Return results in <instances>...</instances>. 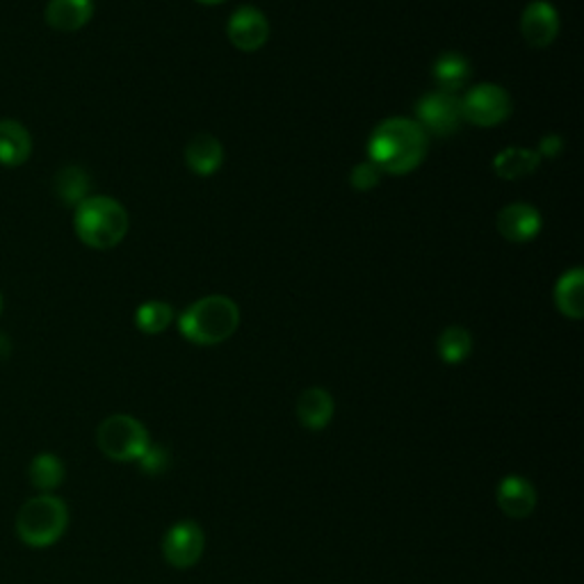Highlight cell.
I'll return each instance as SVG.
<instances>
[{
	"instance_id": "d6986e66",
	"label": "cell",
	"mask_w": 584,
	"mask_h": 584,
	"mask_svg": "<svg viewBox=\"0 0 584 584\" xmlns=\"http://www.w3.org/2000/svg\"><path fill=\"white\" fill-rule=\"evenodd\" d=\"M555 304L564 318L582 320L584 316V272L580 267L560 276L555 286Z\"/></svg>"
},
{
	"instance_id": "6da1fadb",
	"label": "cell",
	"mask_w": 584,
	"mask_h": 584,
	"mask_svg": "<svg viewBox=\"0 0 584 584\" xmlns=\"http://www.w3.org/2000/svg\"><path fill=\"white\" fill-rule=\"evenodd\" d=\"M429 151V137L416 119L390 117L367 140V156L382 174L405 176L422 165Z\"/></svg>"
},
{
	"instance_id": "8fae6325",
	"label": "cell",
	"mask_w": 584,
	"mask_h": 584,
	"mask_svg": "<svg viewBox=\"0 0 584 584\" xmlns=\"http://www.w3.org/2000/svg\"><path fill=\"white\" fill-rule=\"evenodd\" d=\"M496 227L505 240L516 242V244H526V242H532L541 233L543 220H541L539 210L530 203H509L498 212Z\"/></svg>"
},
{
	"instance_id": "30bf717a",
	"label": "cell",
	"mask_w": 584,
	"mask_h": 584,
	"mask_svg": "<svg viewBox=\"0 0 584 584\" xmlns=\"http://www.w3.org/2000/svg\"><path fill=\"white\" fill-rule=\"evenodd\" d=\"M520 33L532 48H548L560 35V14L548 0H532L520 16Z\"/></svg>"
},
{
	"instance_id": "7a4b0ae2",
	"label": "cell",
	"mask_w": 584,
	"mask_h": 584,
	"mask_svg": "<svg viewBox=\"0 0 584 584\" xmlns=\"http://www.w3.org/2000/svg\"><path fill=\"white\" fill-rule=\"evenodd\" d=\"M240 309L227 295H208L190 304L178 318L180 335L192 345H220L238 331Z\"/></svg>"
},
{
	"instance_id": "ba28073f",
	"label": "cell",
	"mask_w": 584,
	"mask_h": 584,
	"mask_svg": "<svg viewBox=\"0 0 584 584\" xmlns=\"http://www.w3.org/2000/svg\"><path fill=\"white\" fill-rule=\"evenodd\" d=\"M203 548V530L195 520H180L167 530L163 539V558L174 569H190L201 560Z\"/></svg>"
},
{
	"instance_id": "ac0fdd59",
	"label": "cell",
	"mask_w": 584,
	"mask_h": 584,
	"mask_svg": "<svg viewBox=\"0 0 584 584\" xmlns=\"http://www.w3.org/2000/svg\"><path fill=\"white\" fill-rule=\"evenodd\" d=\"M541 165V156L532 148L511 146L500 151L494 161V172L505 180H520L532 176Z\"/></svg>"
},
{
	"instance_id": "52a82bcc",
	"label": "cell",
	"mask_w": 584,
	"mask_h": 584,
	"mask_svg": "<svg viewBox=\"0 0 584 584\" xmlns=\"http://www.w3.org/2000/svg\"><path fill=\"white\" fill-rule=\"evenodd\" d=\"M418 126L429 135L450 137L466 124L461 112V99L448 91H429L416 106Z\"/></svg>"
},
{
	"instance_id": "e0dca14e",
	"label": "cell",
	"mask_w": 584,
	"mask_h": 584,
	"mask_svg": "<svg viewBox=\"0 0 584 584\" xmlns=\"http://www.w3.org/2000/svg\"><path fill=\"white\" fill-rule=\"evenodd\" d=\"M432 76L439 85V91H448V95H456V91L464 89L473 76L471 63L461 53H443L434 67Z\"/></svg>"
},
{
	"instance_id": "83f0119b",
	"label": "cell",
	"mask_w": 584,
	"mask_h": 584,
	"mask_svg": "<svg viewBox=\"0 0 584 584\" xmlns=\"http://www.w3.org/2000/svg\"><path fill=\"white\" fill-rule=\"evenodd\" d=\"M0 313H3V295H0Z\"/></svg>"
},
{
	"instance_id": "484cf974",
	"label": "cell",
	"mask_w": 584,
	"mask_h": 584,
	"mask_svg": "<svg viewBox=\"0 0 584 584\" xmlns=\"http://www.w3.org/2000/svg\"><path fill=\"white\" fill-rule=\"evenodd\" d=\"M562 146H564V142H562L560 135H546V137L541 140V144H539L537 153H539L541 158H555V156H560Z\"/></svg>"
},
{
	"instance_id": "44dd1931",
	"label": "cell",
	"mask_w": 584,
	"mask_h": 584,
	"mask_svg": "<svg viewBox=\"0 0 584 584\" xmlns=\"http://www.w3.org/2000/svg\"><path fill=\"white\" fill-rule=\"evenodd\" d=\"M437 350H439V356L450 365L464 363L473 352V335L464 327H448L439 335Z\"/></svg>"
},
{
	"instance_id": "7c38bea8",
	"label": "cell",
	"mask_w": 584,
	"mask_h": 584,
	"mask_svg": "<svg viewBox=\"0 0 584 584\" xmlns=\"http://www.w3.org/2000/svg\"><path fill=\"white\" fill-rule=\"evenodd\" d=\"M498 507L511 518H528L537 507L535 484L520 475H509L498 486Z\"/></svg>"
},
{
	"instance_id": "cb8c5ba5",
	"label": "cell",
	"mask_w": 584,
	"mask_h": 584,
	"mask_svg": "<svg viewBox=\"0 0 584 584\" xmlns=\"http://www.w3.org/2000/svg\"><path fill=\"white\" fill-rule=\"evenodd\" d=\"M382 180V169L377 165H373L371 161L367 163H359L352 172H350V183L352 188L359 192H371L379 186Z\"/></svg>"
},
{
	"instance_id": "4316f807",
	"label": "cell",
	"mask_w": 584,
	"mask_h": 584,
	"mask_svg": "<svg viewBox=\"0 0 584 584\" xmlns=\"http://www.w3.org/2000/svg\"><path fill=\"white\" fill-rule=\"evenodd\" d=\"M197 3H201V5H220V3H224V0H197Z\"/></svg>"
},
{
	"instance_id": "5b68a950",
	"label": "cell",
	"mask_w": 584,
	"mask_h": 584,
	"mask_svg": "<svg viewBox=\"0 0 584 584\" xmlns=\"http://www.w3.org/2000/svg\"><path fill=\"white\" fill-rule=\"evenodd\" d=\"M99 450L112 461H140L151 448L146 427L126 414L106 418L97 429Z\"/></svg>"
},
{
	"instance_id": "603a6c76",
	"label": "cell",
	"mask_w": 584,
	"mask_h": 584,
	"mask_svg": "<svg viewBox=\"0 0 584 584\" xmlns=\"http://www.w3.org/2000/svg\"><path fill=\"white\" fill-rule=\"evenodd\" d=\"M89 176L85 169L80 167H67L57 174L55 178V192L57 197L63 199L65 203H80L87 199V192H89Z\"/></svg>"
},
{
	"instance_id": "4fadbf2b",
	"label": "cell",
	"mask_w": 584,
	"mask_h": 584,
	"mask_svg": "<svg viewBox=\"0 0 584 584\" xmlns=\"http://www.w3.org/2000/svg\"><path fill=\"white\" fill-rule=\"evenodd\" d=\"M95 16V0H48L46 23L59 33H76Z\"/></svg>"
},
{
	"instance_id": "3957f363",
	"label": "cell",
	"mask_w": 584,
	"mask_h": 584,
	"mask_svg": "<svg viewBox=\"0 0 584 584\" xmlns=\"http://www.w3.org/2000/svg\"><path fill=\"white\" fill-rule=\"evenodd\" d=\"M129 212L117 199L87 197L76 206L74 229L89 250H114L129 233Z\"/></svg>"
},
{
	"instance_id": "ffe728a7",
	"label": "cell",
	"mask_w": 584,
	"mask_h": 584,
	"mask_svg": "<svg viewBox=\"0 0 584 584\" xmlns=\"http://www.w3.org/2000/svg\"><path fill=\"white\" fill-rule=\"evenodd\" d=\"M65 475L67 469L63 464V459L53 452H40L27 466V480L40 494H53V491L65 482Z\"/></svg>"
},
{
	"instance_id": "8992f818",
	"label": "cell",
	"mask_w": 584,
	"mask_h": 584,
	"mask_svg": "<svg viewBox=\"0 0 584 584\" xmlns=\"http://www.w3.org/2000/svg\"><path fill=\"white\" fill-rule=\"evenodd\" d=\"M514 110L509 91L494 82H482L469 89V95L461 99V112L464 121L475 124L480 129H494L500 126L503 121L509 119Z\"/></svg>"
},
{
	"instance_id": "7402d4cb",
	"label": "cell",
	"mask_w": 584,
	"mask_h": 584,
	"mask_svg": "<svg viewBox=\"0 0 584 584\" xmlns=\"http://www.w3.org/2000/svg\"><path fill=\"white\" fill-rule=\"evenodd\" d=\"M174 322V309L167 301L151 299L135 311V324L146 335H158Z\"/></svg>"
},
{
	"instance_id": "5bb4252c",
	"label": "cell",
	"mask_w": 584,
	"mask_h": 584,
	"mask_svg": "<svg viewBox=\"0 0 584 584\" xmlns=\"http://www.w3.org/2000/svg\"><path fill=\"white\" fill-rule=\"evenodd\" d=\"M333 411H335L333 397L324 388L318 386L306 388L297 399V418L306 429H311V432L324 429L331 422Z\"/></svg>"
},
{
	"instance_id": "9a60e30c",
	"label": "cell",
	"mask_w": 584,
	"mask_h": 584,
	"mask_svg": "<svg viewBox=\"0 0 584 584\" xmlns=\"http://www.w3.org/2000/svg\"><path fill=\"white\" fill-rule=\"evenodd\" d=\"M33 153V137L16 119H0V165L19 167Z\"/></svg>"
},
{
	"instance_id": "2e32d148",
	"label": "cell",
	"mask_w": 584,
	"mask_h": 584,
	"mask_svg": "<svg viewBox=\"0 0 584 584\" xmlns=\"http://www.w3.org/2000/svg\"><path fill=\"white\" fill-rule=\"evenodd\" d=\"M186 163L197 176H212L224 163V146L210 133H199L186 146Z\"/></svg>"
},
{
	"instance_id": "277c9868",
	"label": "cell",
	"mask_w": 584,
	"mask_h": 584,
	"mask_svg": "<svg viewBox=\"0 0 584 584\" xmlns=\"http://www.w3.org/2000/svg\"><path fill=\"white\" fill-rule=\"evenodd\" d=\"M69 507L53 494H40L21 505L16 514V535L30 548H48L65 537Z\"/></svg>"
},
{
	"instance_id": "d4e9b609",
	"label": "cell",
	"mask_w": 584,
	"mask_h": 584,
	"mask_svg": "<svg viewBox=\"0 0 584 584\" xmlns=\"http://www.w3.org/2000/svg\"><path fill=\"white\" fill-rule=\"evenodd\" d=\"M140 464H142V469L146 471V473H151V475H156V473H161L163 469H165V464H167V452H163L161 448H148L146 452H144V456L140 459Z\"/></svg>"
},
{
	"instance_id": "9c48e42d",
	"label": "cell",
	"mask_w": 584,
	"mask_h": 584,
	"mask_svg": "<svg viewBox=\"0 0 584 584\" xmlns=\"http://www.w3.org/2000/svg\"><path fill=\"white\" fill-rule=\"evenodd\" d=\"M227 35L238 51L256 53L269 40V21L258 8L242 5L231 14L227 23Z\"/></svg>"
}]
</instances>
